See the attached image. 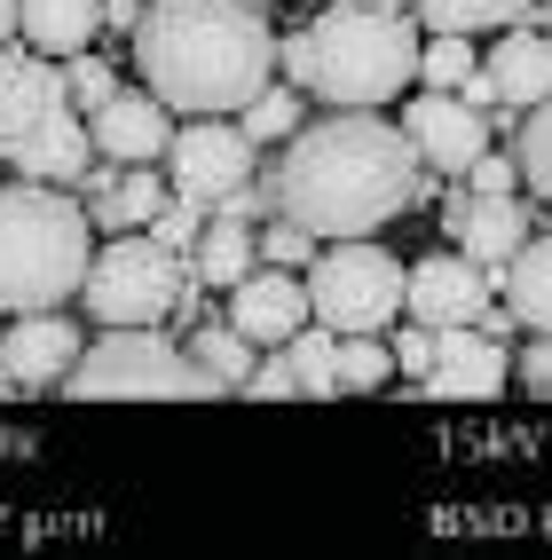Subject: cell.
I'll list each match as a JSON object with an SVG mask.
<instances>
[{
  "instance_id": "obj_42",
  "label": "cell",
  "mask_w": 552,
  "mask_h": 560,
  "mask_svg": "<svg viewBox=\"0 0 552 560\" xmlns=\"http://www.w3.org/2000/svg\"><path fill=\"white\" fill-rule=\"evenodd\" d=\"M245 9H269V0H245Z\"/></svg>"
},
{
  "instance_id": "obj_4",
  "label": "cell",
  "mask_w": 552,
  "mask_h": 560,
  "mask_svg": "<svg viewBox=\"0 0 552 560\" xmlns=\"http://www.w3.org/2000/svg\"><path fill=\"white\" fill-rule=\"evenodd\" d=\"M95 260V221L63 182H0V316L80 301Z\"/></svg>"
},
{
  "instance_id": "obj_27",
  "label": "cell",
  "mask_w": 552,
  "mask_h": 560,
  "mask_svg": "<svg viewBox=\"0 0 552 560\" xmlns=\"http://www.w3.org/2000/svg\"><path fill=\"white\" fill-rule=\"evenodd\" d=\"M237 127L252 135V142H292V135H301V88H261V95H252L245 110H237Z\"/></svg>"
},
{
  "instance_id": "obj_25",
  "label": "cell",
  "mask_w": 552,
  "mask_h": 560,
  "mask_svg": "<svg viewBox=\"0 0 552 560\" xmlns=\"http://www.w3.org/2000/svg\"><path fill=\"white\" fill-rule=\"evenodd\" d=\"M473 63H482V48H473V32H426L419 40V88H466Z\"/></svg>"
},
{
  "instance_id": "obj_28",
  "label": "cell",
  "mask_w": 552,
  "mask_h": 560,
  "mask_svg": "<svg viewBox=\"0 0 552 560\" xmlns=\"http://www.w3.org/2000/svg\"><path fill=\"white\" fill-rule=\"evenodd\" d=\"M190 355H198V363L213 371V380H221V395H230V387H245V380H252V340H245V331H237V324H221V331L205 324V331H198V340H190Z\"/></svg>"
},
{
  "instance_id": "obj_9",
  "label": "cell",
  "mask_w": 552,
  "mask_h": 560,
  "mask_svg": "<svg viewBox=\"0 0 552 560\" xmlns=\"http://www.w3.org/2000/svg\"><path fill=\"white\" fill-rule=\"evenodd\" d=\"M458 95L473 110H537L552 95V40L529 24H505L497 48H482V63H473V80Z\"/></svg>"
},
{
  "instance_id": "obj_36",
  "label": "cell",
  "mask_w": 552,
  "mask_h": 560,
  "mask_svg": "<svg viewBox=\"0 0 552 560\" xmlns=\"http://www.w3.org/2000/svg\"><path fill=\"white\" fill-rule=\"evenodd\" d=\"M395 363L411 371V380H426V363H434V331H426V324H411V331L395 340Z\"/></svg>"
},
{
  "instance_id": "obj_34",
  "label": "cell",
  "mask_w": 552,
  "mask_h": 560,
  "mask_svg": "<svg viewBox=\"0 0 552 560\" xmlns=\"http://www.w3.org/2000/svg\"><path fill=\"white\" fill-rule=\"evenodd\" d=\"M513 380L529 395H552V331H529V348L513 355Z\"/></svg>"
},
{
  "instance_id": "obj_8",
  "label": "cell",
  "mask_w": 552,
  "mask_h": 560,
  "mask_svg": "<svg viewBox=\"0 0 552 560\" xmlns=\"http://www.w3.org/2000/svg\"><path fill=\"white\" fill-rule=\"evenodd\" d=\"M252 151H261V142H252L237 119H181L174 142H166V182L213 213L230 190L252 182Z\"/></svg>"
},
{
  "instance_id": "obj_1",
  "label": "cell",
  "mask_w": 552,
  "mask_h": 560,
  "mask_svg": "<svg viewBox=\"0 0 552 560\" xmlns=\"http://www.w3.org/2000/svg\"><path fill=\"white\" fill-rule=\"evenodd\" d=\"M426 190L419 142L379 110H331V119L301 127L284 142L269 174L277 213H292L316 245L331 237H379L395 213H411Z\"/></svg>"
},
{
  "instance_id": "obj_2",
  "label": "cell",
  "mask_w": 552,
  "mask_h": 560,
  "mask_svg": "<svg viewBox=\"0 0 552 560\" xmlns=\"http://www.w3.org/2000/svg\"><path fill=\"white\" fill-rule=\"evenodd\" d=\"M142 88L190 119H230L277 80V32L245 0H151L134 24Z\"/></svg>"
},
{
  "instance_id": "obj_3",
  "label": "cell",
  "mask_w": 552,
  "mask_h": 560,
  "mask_svg": "<svg viewBox=\"0 0 552 560\" xmlns=\"http://www.w3.org/2000/svg\"><path fill=\"white\" fill-rule=\"evenodd\" d=\"M277 63L292 88H308L340 110H379L419 80V24L411 9H372V0H324L308 32H284Z\"/></svg>"
},
{
  "instance_id": "obj_13",
  "label": "cell",
  "mask_w": 552,
  "mask_h": 560,
  "mask_svg": "<svg viewBox=\"0 0 552 560\" xmlns=\"http://www.w3.org/2000/svg\"><path fill=\"white\" fill-rule=\"evenodd\" d=\"M80 324H71L63 308H24V316H9L0 324V363H9V380H16V395H32V387H63V371L80 363Z\"/></svg>"
},
{
  "instance_id": "obj_38",
  "label": "cell",
  "mask_w": 552,
  "mask_h": 560,
  "mask_svg": "<svg viewBox=\"0 0 552 560\" xmlns=\"http://www.w3.org/2000/svg\"><path fill=\"white\" fill-rule=\"evenodd\" d=\"M16 32H24V16H16V0H0V48H9Z\"/></svg>"
},
{
  "instance_id": "obj_11",
  "label": "cell",
  "mask_w": 552,
  "mask_h": 560,
  "mask_svg": "<svg viewBox=\"0 0 552 560\" xmlns=\"http://www.w3.org/2000/svg\"><path fill=\"white\" fill-rule=\"evenodd\" d=\"M482 308H490V269H482V260H466L458 245L450 253H426L419 269H411V284H402V316L426 324V331H442V324H482Z\"/></svg>"
},
{
  "instance_id": "obj_10",
  "label": "cell",
  "mask_w": 552,
  "mask_h": 560,
  "mask_svg": "<svg viewBox=\"0 0 552 560\" xmlns=\"http://www.w3.org/2000/svg\"><path fill=\"white\" fill-rule=\"evenodd\" d=\"M402 135L419 142V166H434V174L458 182L473 159L490 151V110H473V103L450 95V88H426V95L402 103Z\"/></svg>"
},
{
  "instance_id": "obj_32",
  "label": "cell",
  "mask_w": 552,
  "mask_h": 560,
  "mask_svg": "<svg viewBox=\"0 0 552 560\" xmlns=\"http://www.w3.org/2000/svg\"><path fill=\"white\" fill-rule=\"evenodd\" d=\"M198 230H205V206H198V198H181V190L151 213V237H158V245H174V253H190V245H198Z\"/></svg>"
},
{
  "instance_id": "obj_43",
  "label": "cell",
  "mask_w": 552,
  "mask_h": 560,
  "mask_svg": "<svg viewBox=\"0 0 552 560\" xmlns=\"http://www.w3.org/2000/svg\"><path fill=\"white\" fill-rule=\"evenodd\" d=\"M301 9H324V0H301Z\"/></svg>"
},
{
  "instance_id": "obj_16",
  "label": "cell",
  "mask_w": 552,
  "mask_h": 560,
  "mask_svg": "<svg viewBox=\"0 0 552 560\" xmlns=\"http://www.w3.org/2000/svg\"><path fill=\"white\" fill-rule=\"evenodd\" d=\"M442 237H450L466 260H482V269L497 277V269H505V253L529 237V213H521V198H513V190L497 198V190H466V182H458V190L442 198Z\"/></svg>"
},
{
  "instance_id": "obj_22",
  "label": "cell",
  "mask_w": 552,
  "mask_h": 560,
  "mask_svg": "<svg viewBox=\"0 0 552 560\" xmlns=\"http://www.w3.org/2000/svg\"><path fill=\"white\" fill-rule=\"evenodd\" d=\"M95 206H87V221L95 230H151V213L174 198V182L166 174H151V166H127V174H110V190H87Z\"/></svg>"
},
{
  "instance_id": "obj_12",
  "label": "cell",
  "mask_w": 552,
  "mask_h": 560,
  "mask_svg": "<svg viewBox=\"0 0 552 560\" xmlns=\"http://www.w3.org/2000/svg\"><path fill=\"white\" fill-rule=\"evenodd\" d=\"M426 395H450V402H482L497 387H513V355L497 331L482 324H442L434 331V363H426Z\"/></svg>"
},
{
  "instance_id": "obj_15",
  "label": "cell",
  "mask_w": 552,
  "mask_h": 560,
  "mask_svg": "<svg viewBox=\"0 0 552 560\" xmlns=\"http://www.w3.org/2000/svg\"><path fill=\"white\" fill-rule=\"evenodd\" d=\"M71 95H63V63L40 48H0V151H16L24 135H40L48 119H63Z\"/></svg>"
},
{
  "instance_id": "obj_41",
  "label": "cell",
  "mask_w": 552,
  "mask_h": 560,
  "mask_svg": "<svg viewBox=\"0 0 552 560\" xmlns=\"http://www.w3.org/2000/svg\"><path fill=\"white\" fill-rule=\"evenodd\" d=\"M544 40H552V0H544Z\"/></svg>"
},
{
  "instance_id": "obj_30",
  "label": "cell",
  "mask_w": 552,
  "mask_h": 560,
  "mask_svg": "<svg viewBox=\"0 0 552 560\" xmlns=\"http://www.w3.org/2000/svg\"><path fill=\"white\" fill-rule=\"evenodd\" d=\"M252 245H261V260H277V269H308V260H316V237L292 213H269L261 230H252Z\"/></svg>"
},
{
  "instance_id": "obj_26",
  "label": "cell",
  "mask_w": 552,
  "mask_h": 560,
  "mask_svg": "<svg viewBox=\"0 0 552 560\" xmlns=\"http://www.w3.org/2000/svg\"><path fill=\"white\" fill-rule=\"evenodd\" d=\"M395 380V348L379 331H348L340 340V395H379Z\"/></svg>"
},
{
  "instance_id": "obj_17",
  "label": "cell",
  "mask_w": 552,
  "mask_h": 560,
  "mask_svg": "<svg viewBox=\"0 0 552 560\" xmlns=\"http://www.w3.org/2000/svg\"><path fill=\"white\" fill-rule=\"evenodd\" d=\"M87 135H95L103 166H158L174 142V110L151 88H119L103 110H87Z\"/></svg>"
},
{
  "instance_id": "obj_23",
  "label": "cell",
  "mask_w": 552,
  "mask_h": 560,
  "mask_svg": "<svg viewBox=\"0 0 552 560\" xmlns=\"http://www.w3.org/2000/svg\"><path fill=\"white\" fill-rule=\"evenodd\" d=\"M284 363H292V380H301V395H340V331L331 324H301L284 340Z\"/></svg>"
},
{
  "instance_id": "obj_5",
  "label": "cell",
  "mask_w": 552,
  "mask_h": 560,
  "mask_svg": "<svg viewBox=\"0 0 552 560\" xmlns=\"http://www.w3.org/2000/svg\"><path fill=\"white\" fill-rule=\"evenodd\" d=\"M63 395H80V402L87 395H103V402H198V395H221V380L181 340H166L158 324H110L63 371Z\"/></svg>"
},
{
  "instance_id": "obj_31",
  "label": "cell",
  "mask_w": 552,
  "mask_h": 560,
  "mask_svg": "<svg viewBox=\"0 0 552 560\" xmlns=\"http://www.w3.org/2000/svg\"><path fill=\"white\" fill-rule=\"evenodd\" d=\"M63 95H71V110H103L110 95H119V80H110V63L103 56H63Z\"/></svg>"
},
{
  "instance_id": "obj_7",
  "label": "cell",
  "mask_w": 552,
  "mask_h": 560,
  "mask_svg": "<svg viewBox=\"0 0 552 560\" xmlns=\"http://www.w3.org/2000/svg\"><path fill=\"white\" fill-rule=\"evenodd\" d=\"M181 284H190V253L158 245L151 230H142V237L119 230L110 245H95L80 301H87V316H95L103 331H110V324H166L174 301H181Z\"/></svg>"
},
{
  "instance_id": "obj_37",
  "label": "cell",
  "mask_w": 552,
  "mask_h": 560,
  "mask_svg": "<svg viewBox=\"0 0 552 560\" xmlns=\"http://www.w3.org/2000/svg\"><path fill=\"white\" fill-rule=\"evenodd\" d=\"M103 24H119V32H134V24H142V0H103Z\"/></svg>"
},
{
  "instance_id": "obj_14",
  "label": "cell",
  "mask_w": 552,
  "mask_h": 560,
  "mask_svg": "<svg viewBox=\"0 0 552 560\" xmlns=\"http://www.w3.org/2000/svg\"><path fill=\"white\" fill-rule=\"evenodd\" d=\"M308 316H316V308H308V277H301V269L261 260V269H245V277L230 284V324L245 331L252 348H284Z\"/></svg>"
},
{
  "instance_id": "obj_21",
  "label": "cell",
  "mask_w": 552,
  "mask_h": 560,
  "mask_svg": "<svg viewBox=\"0 0 552 560\" xmlns=\"http://www.w3.org/2000/svg\"><path fill=\"white\" fill-rule=\"evenodd\" d=\"M245 269H261V245H252V221H230V213H205V230L190 245V277L230 292Z\"/></svg>"
},
{
  "instance_id": "obj_19",
  "label": "cell",
  "mask_w": 552,
  "mask_h": 560,
  "mask_svg": "<svg viewBox=\"0 0 552 560\" xmlns=\"http://www.w3.org/2000/svg\"><path fill=\"white\" fill-rule=\"evenodd\" d=\"M87 151H95V135L80 110H63V119H48L40 135H24L16 151H0L24 182H87Z\"/></svg>"
},
{
  "instance_id": "obj_6",
  "label": "cell",
  "mask_w": 552,
  "mask_h": 560,
  "mask_svg": "<svg viewBox=\"0 0 552 560\" xmlns=\"http://www.w3.org/2000/svg\"><path fill=\"white\" fill-rule=\"evenodd\" d=\"M301 277H308L316 324H331L340 340L348 331H387L402 316V284H411V269L379 237H331V245H316V260Z\"/></svg>"
},
{
  "instance_id": "obj_40",
  "label": "cell",
  "mask_w": 552,
  "mask_h": 560,
  "mask_svg": "<svg viewBox=\"0 0 552 560\" xmlns=\"http://www.w3.org/2000/svg\"><path fill=\"white\" fill-rule=\"evenodd\" d=\"M9 395H16V380H9V363H0V402H9Z\"/></svg>"
},
{
  "instance_id": "obj_29",
  "label": "cell",
  "mask_w": 552,
  "mask_h": 560,
  "mask_svg": "<svg viewBox=\"0 0 552 560\" xmlns=\"http://www.w3.org/2000/svg\"><path fill=\"white\" fill-rule=\"evenodd\" d=\"M513 159H521V182H529V190L552 198V95H544L537 110H521V151H513Z\"/></svg>"
},
{
  "instance_id": "obj_24",
  "label": "cell",
  "mask_w": 552,
  "mask_h": 560,
  "mask_svg": "<svg viewBox=\"0 0 552 560\" xmlns=\"http://www.w3.org/2000/svg\"><path fill=\"white\" fill-rule=\"evenodd\" d=\"M529 9H537V0H419L426 32H505V24H521Z\"/></svg>"
},
{
  "instance_id": "obj_39",
  "label": "cell",
  "mask_w": 552,
  "mask_h": 560,
  "mask_svg": "<svg viewBox=\"0 0 552 560\" xmlns=\"http://www.w3.org/2000/svg\"><path fill=\"white\" fill-rule=\"evenodd\" d=\"M372 9H411V16H419V0H372Z\"/></svg>"
},
{
  "instance_id": "obj_20",
  "label": "cell",
  "mask_w": 552,
  "mask_h": 560,
  "mask_svg": "<svg viewBox=\"0 0 552 560\" xmlns=\"http://www.w3.org/2000/svg\"><path fill=\"white\" fill-rule=\"evenodd\" d=\"M16 16H24V40L40 48V56H80L95 48V32H103V0H16Z\"/></svg>"
},
{
  "instance_id": "obj_33",
  "label": "cell",
  "mask_w": 552,
  "mask_h": 560,
  "mask_svg": "<svg viewBox=\"0 0 552 560\" xmlns=\"http://www.w3.org/2000/svg\"><path fill=\"white\" fill-rule=\"evenodd\" d=\"M458 182H466V190H497V198H505V190H521V159H505V151H482V159H473Z\"/></svg>"
},
{
  "instance_id": "obj_35",
  "label": "cell",
  "mask_w": 552,
  "mask_h": 560,
  "mask_svg": "<svg viewBox=\"0 0 552 560\" xmlns=\"http://www.w3.org/2000/svg\"><path fill=\"white\" fill-rule=\"evenodd\" d=\"M245 395H261V402H277V395H301V380H292V363H284V348H277L269 363H252V380H245Z\"/></svg>"
},
{
  "instance_id": "obj_18",
  "label": "cell",
  "mask_w": 552,
  "mask_h": 560,
  "mask_svg": "<svg viewBox=\"0 0 552 560\" xmlns=\"http://www.w3.org/2000/svg\"><path fill=\"white\" fill-rule=\"evenodd\" d=\"M490 284H497V301L521 316V331H552V230H529Z\"/></svg>"
}]
</instances>
